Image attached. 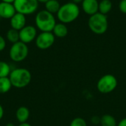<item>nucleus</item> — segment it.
Wrapping results in <instances>:
<instances>
[{
	"label": "nucleus",
	"instance_id": "17",
	"mask_svg": "<svg viewBox=\"0 0 126 126\" xmlns=\"http://www.w3.org/2000/svg\"><path fill=\"white\" fill-rule=\"evenodd\" d=\"M101 126H117L116 119L111 114H104L100 118Z\"/></svg>",
	"mask_w": 126,
	"mask_h": 126
},
{
	"label": "nucleus",
	"instance_id": "21",
	"mask_svg": "<svg viewBox=\"0 0 126 126\" xmlns=\"http://www.w3.org/2000/svg\"><path fill=\"white\" fill-rule=\"evenodd\" d=\"M69 126H87V123L83 118L76 117L71 121Z\"/></svg>",
	"mask_w": 126,
	"mask_h": 126
},
{
	"label": "nucleus",
	"instance_id": "27",
	"mask_svg": "<svg viewBox=\"0 0 126 126\" xmlns=\"http://www.w3.org/2000/svg\"><path fill=\"white\" fill-rule=\"evenodd\" d=\"M1 1L4 2H7V3H12V4H13V2L15 1V0H1Z\"/></svg>",
	"mask_w": 126,
	"mask_h": 126
},
{
	"label": "nucleus",
	"instance_id": "12",
	"mask_svg": "<svg viewBox=\"0 0 126 126\" xmlns=\"http://www.w3.org/2000/svg\"><path fill=\"white\" fill-rule=\"evenodd\" d=\"M81 4L83 12L89 16L99 12V1L97 0H83Z\"/></svg>",
	"mask_w": 126,
	"mask_h": 126
},
{
	"label": "nucleus",
	"instance_id": "25",
	"mask_svg": "<svg viewBox=\"0 0 126 126\" xmlns=\"http://www.w3.org/2000/svg\"><path fill=\"white\" fill-rule=\"evenodd\" d=\"M117 126H126V118L122 119Z\"/></svg>",
	"mask_w": 126,
	"mask_h": 126
},
{
	"label": "nucleus",
	"instance_id": "15",
	"mask_svg": "<svg viewBox=\"0 0 126 126\" xmlns=\"http://www.w3.org/2000/svg\"><path fill=\"white\" fill-rule=\"evenodd\" d=\"M44 4H45V10L53 15L55 13L57 14L61 6L58 0H49Z\"/></svg>",
	"mask_w": 126,
	"mask_h": 126
},
{
	"label": "nucleus",
	"instance_id": "19",
	"mask_svg": "<svg viewBox=\"0 0 126 126\" xmlns=\"http://www.w3.org/2000/svg\"><path fill=\"white\" fill-rule=\"evenodd\" d=\"M6 38H7V40L12 44H15L18 42L19 41V31L14 30L13 28H10L7 32Z\"/></svg>",
	"mask_w": 126,
	"mask_h": 126
},
{
	"label": "nucleus",
	"instance_id": "18",
	"mask_svg": "<svg viewBox=\"0 0 126 126\" xmlns=\"http://www.w3.org/2000/svg\"><path fill=\"white\" fill-rule=\"evenodd\" d=\"M12 87V84L9 77L0 78V94L8 92Z\"/></svg>",
	"mask_w": 126,
	"mask_h": 126
},
{
	"label": "nucleus",
	"instance_id": "14",
	"mask_svg": "<svg viewBox=\"0 0 126 126\" xmlns=\"http://www.w3.org/2000/svg\"><path fill=\"white\" fill-rule=\"evenodd\" d=\"M52 33L55 37L58 38H64L68 35V28L66 24L63 23H56L55 26L53 28Z\"/></svg>",
	"mask_w": 126,
	"mask_h": 126
},
{
	"label": "nucleus",
	"instance_id": "20",
	"mask_svg": "<svg viewBox=\"0 0 126 126\" xmlns=\"http://www.w3.org/2000/svg\"><path fill=\"white\" fill-rule=\"evenodd\" d=\"M11 72L10 65L3 61H0V78L9 77Z\"/></svg>",
	"mask_w": 126,
	"mask_h": 126
},
{
	"label": "nucleus",
	"instance_id": "3",
	"mask_svg": "<svg viewBox=\"0 0 126 126\" xmlns=\"http://www.w3.org/2000/svg\"><path fill=\"white\" fill-rule=\"evenodd\" d=\"M9 78L12 86L18 89H22L30 83L32 75L28 69L25 68H17L11 71Z\"/></svg>",
	"mask_w": 126,
	"mask_h": 126
},
{
	"label": "nucleus",
	"instance_id": "11",
	"mask_svg": "<svg viewBox=\"0 0 126 126\" xmlns=\"http://www.w3.org/2000/svg\"><path fill=\"white\" fill-rule=\"evenodd\" d=\"M26 23H27L26 16L17 12L10 19V24L11 28L16 30L18 31L21 30L23 27H24L26 26Z\"/></svg>",
	"mask_w": 126,
	"mask_h": 126
},
{
	"label": "nucleus",
	"instance_id": "16",
	"mask_svg": "<svg viewBox=\"0 0 126 126\" xmlns=\"http://www.w3.org/2000/svg\"><path fill=\"white\" fill-rule=\"evenodd\" d=\"M112 8V2L111 0H101L99 2V13L107 15Z\"/></svg>",
	"mask_w": 126,
	"mask_h": 126
},
{
	"label": "nucleus",
	"instance_id": "31",
	"mask_svg": "<svg viewBox=\"0 0 126 126\" xmlns=\"http://www.w3.org/2000/svg\"><path fill=\"white\" fill-rule=\"evenodd\" d=\"M5 126H16L13 123H7V125Z\"/></svg>",
	"mask_w": 126,
	"mask_h": 126
},
{
	"label": "nucleus",
	"instance_id": "6",
	"mask_svg": "<svg viewBox=\"0 0 126 126\" xmlns=\"http://www.w3.org/2000/svg\"><path fill=\"white\" fill-rule=\"evenodd\" d=\"M29 53V48L27 44L18 41L13 44L9 50L10 58L14 62H21L26 59Z\"/></svg>",
	"mask_w": 126,
	"mask_h": 126
},
{
	"label": "nucleus",
	"instance_id": "26",
	"mask_svg": "<svg viewBox=\"0 0 126 126\" xmlns=\"http://www.w3.org/2000/svg\"><path fill=\"white\" fill-rule=\"evenodd\" d=\"M3 116H4V109L2 106L0 104V120L3 118Z\"/></svg>",
	"mask_w": 126,
	"mask_h": 126
},
{
	"label": "nucleus",
	"instance_id": "22",
	"mask_svg": "<svg viewBox=\"0 0 126 126\" xmlns=\"http://www.w3.org/2000/svg\"><path fill=\"white\" fill-rule=\"evenodd\" d=\"M119 9L123 13L126 14V0H121L120 1V3H119Z\"/></svg>",
	"mask_w": 126,
	"mask_h": 126
},
{
	"label": "nucleus",
	"instance_id": "30",
	"mask_svg": "<svg viewBox=\"0 0 126 126\" xmlns=\"http://www.w3.org/2000/svg\"><path fill=\"white\" fill-rule=\"evenodd\" d=\"M38 2H41V3H46L47 1H49V0H37Z\"/></svg>",
	"mask_w": 126,
	"mask_h": 126
},
{
	"label": "nucleus",
	"instance_id": "10",
	"mask_svg": "<svg viewBox=\"0 0 126 126\" xmlns=\"http://www.w3.org/2000/svg\"><path fill=\"white\" fill-rule=\"evenodd\" d=\"M16 13V8L12 3L4 1L0 2V18L4 19H10Z\"/></svg>",
	"mask_w": 126,
	"mask_h": 126
},
{
	"label": "nucleus",
	"instance_id": "5",
	"mask_svg": "<svg viewBox=\"0 0 126 126\" xmlns=\"http://www.w3.org/2000/svg\"><path fill=\"white\" fill-rule=\"evenodd\" d=\"M118 84L117 78L111 74L102 76L97 81V89L102 94H109L114 92Z\"/></svg>",
	"mask_w": 126,
	"mask_h": 126
},
{
	"label": "nucleus",
	"instance_id": "23",
	"mask_svg": "<svg viewBox=\"0 0 126 126\" xmlns=\"http://www.w3.org/2000/svg\"><path fill=\"white\" fill-rule=\"evenodd\" d=\"M6 47V41L4 38L0 35V52L3 51Z\"/></svg>",
	"mask_w": 126,
	"mask_h": 126
},
{
	"label": "nucleus",
	"instance_id": "1",
	"mask_svg": "<svg viewBox=\"0 0 126 126\" xmlns=\"http://www.w3.org/2000/svg\"><path fill=\"white\" fill-rule=\"evenodd\" d=\"M80 15V8L78 5L74 2H67L61 6L57 17L60 22L69 24L75 21Z\"/></svg>",
	"mask_w": 126,
	"mask_h": 126
},
{
	"label": "nucleus",
	"instance_id": "7",
	"mask_svg": "<svg viewBox=\"0 0 126 126\" xmlns=\"http://www.w3.org/2000/svg\"><path fill=\"white\" fill-rule=\"evenodd\" d=\"M38 4L37 0H15L13 2L16 12L24 16L35 13L38 8Z\"/></svg>",
	"mask_w": 126,
	"mask_h": 126
},
{
	"label": "nucleus",
	"instance_id": "2",
	"mask_svg": "<svg viewBox=\"0 0 126 126\" xmlns=\"http://www.w3.org/2000/svg\"><path fill=\"white\" fill-rule=\"evenodd\" d=\"M35 23L41 32H52L56 24V20L53 14L46 10H42L36 13Z\"/></svg>",
	"mask_w": 126,
	"mask_h": 126
},
{
	"label": "nucleus",
	"instance_id": "28",
	"mask_svg": "<svg viewBox=\"0 0 126 126\" xmlns=\"http://www.w3.org/2000/svg\"><path fill=\"white\" fill-rule=\"evenodd\" d=\"M72 2H74V3H75V4H79V3H82V1H83V0H72Z\"/></svg>",
	"mask_w": 126,
	"mask_h": 126
},
{
	"label": "nucleus",
	"instance_id": "4",
	"mask_svg": "<svg viewBox=\"0 0 126 126\" xmlns=\"http://www.w3.org/2000/svg\"><path fill=\"white\" fill-rule=\"evenodd\" d=\"M88 26L90 30L97 35H102L105 33L109 27L107 16L99 12L90 16L88 20Z\"/></svg>",
	"mask_w": 126,
	"mask_h": 126
},
{
	"label": "nucleus",
	"instance_id": "13",
	"mask_svg": "<svg viewBox=\"0 0 126 126\" xmlns=\"http://www.w3.org/2000/svg\"><path fill=\"white\" fill-rule=\"evenodd\" d=\"M30 110L26 106L19 107L16 112V117L20 123H27L30 117Z\"/></svg>",
	"mask_w": 126,
	"mask_h": 126
},
{
	"label": "nucleus",
	"instance_id": "24",
	"mask_svg": "<svg viewBox=\"0 0 126 126\" xmlns=\"http://www.w3.org/2000/svg\"><path fill=\"white\" fill-rule=\"evenodd\" d=\"M100 118H101V117H97V116H94V117H92L91 121H92V123L94 125L100 124Z\"/></svg>",
	"mask_w": 126,
	"mask_h": 126
},
{
	"label": "nucleus",
	"instance_id": "9",
	"mask_svg": "<svg viewBox=\"0 0 126 126\" xmlns=\"http://www.w3.org/2000/svg\"><path fill=\"white\" fill-rule=\"evenodd\" d=\"M37 35L36 27L32 25H26L19 30V41L26 44L35 40Z\"/></svg>",
	"mask_w": 126,
	"mask_h": 126
},
{
	"label": "nucleus",
	"instance_id": "29",
	"mask_svg": "<svg viewBox=\"0 0 126 126\" xmlns=\"http://www.w3.org/2000/svg\"><path fill=\"white\" fill-rule=\"evenodd\" d=\"M18 126H32L30 124L27 123H20V125Z\"/></svg>",
	"mask_w": 126,
	"mask_h": 126
},
{
	"label": "nucleus",
	"instance_id": "8",
	"mask_svg": "<svg viewBox=\"0 0 126 126\" xmlns=\"http://www.w3.org/2000/svg\"><path fill=\"white\" fill-rule=\"evenodd\" d=\"M36 47L42 50L50 48L55 43V36L52 32H41L35 38Z\"/></svg>",
	"mask_w": 126,
	"mask_h": 126
}]
</instances>
